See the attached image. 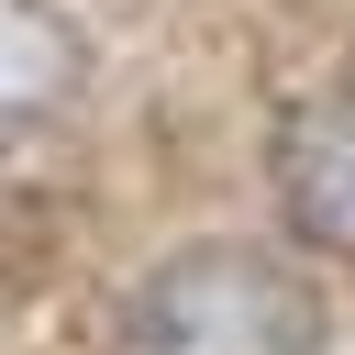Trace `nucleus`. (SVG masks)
Returning <instances> with one entry per match:
<instances>
[{
  "instance_id": "1",
  "label": "nucleus",
  "mask_w": 355,
  "mask_h": 355,
  "mask_svg": "<svg viewBox=\"0 0 355 355\" xmlns=\"http://www.w3.org/2000/svg\"><path fill=\"white\" fill-rule=\"evenodd\" d=\"M133 333H144V355H311L322 344V288L288 255L189 244L144 277Z\"/></svg>"
},
{
  "instance_id": "2",
  "label": "nucleus",
  "mask_w": 355,
  "mask_h": 355,
  "mask_svg": "<svg viewBox=\"0 0 355 355\" xmlns=\"http://www.w3.org/2000/svg\"><path fill=\"white\" fill-rule=\"evenodd\" d=\"M277 211L311 255H355V89H322L277 122Z\"/></svg>"
},
{
  "instance_id": "3",
  "label": "nucleus",
  "mask_w": 355,
  "mask_h": 355,
  "mask_svg": "<svg viewBox=\"0 0 355 355\" xmlns=\"http://www.w3.org/2000/svg\"><path fill=\"white\" fill-rule=\"evenodd\" d=\"M67 78H78V33H67L44 0H0V122L55 111Z\"/></svg>"
}]
</instances>
